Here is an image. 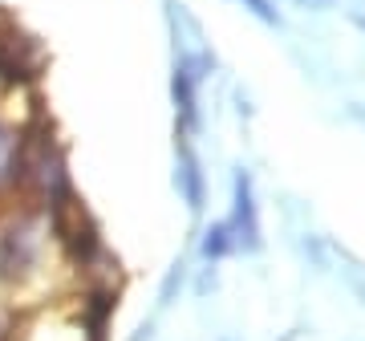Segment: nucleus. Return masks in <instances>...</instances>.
I'll return each instance as SVG.
<instances>
[{"label":"nucleus","instance_id":"nucleus-1","mask_svg":"<svg viewBox=\"0 0 365 341\" xmlns=\"http://www.w3.org/2000/svg\"><path fill=\"white\" fill-rule=\"evenodd\" d=\"M41 256L37 232L29 223H13L9 232H0V280H21L33 273Z\"/></svg>","mask_w":365,"mask_h":341},{"label":"nucleus","instance_id":"nucleus-2","mask_svg":"<svg viewBox=\"0 0 365 341\" xmlns=\"http://www.w3.org/2000/svg\"><path fill=\"white\" fill-rule=\"evenodd\" d=\"M16 155H21V143L13 138V131L0 126V187L16 183Z\"/></svg>","mask_w":365,"mask_h":341}]
</instances>
